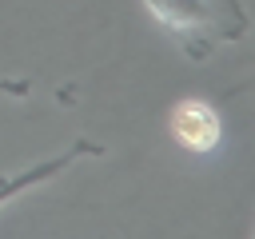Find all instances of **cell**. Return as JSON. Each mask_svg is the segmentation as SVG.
I'll list each match as a JSON object with an SVG mask.
<instances>
[{
  "label": "cell",
  "instance_id": "cell-1",
  "mask_svg": "<svg viewBox=\"0 0 255 239\" xmlns=\"http://www.w3.org/2000/svg\"><path fill=\"white\" fill-rule=\"evenodd\" d=\"M143 4L191 60H207L219 44H231L247 32V12L239 0H143Z\"/></svg>",
  "mask_w": 255,
  "mask_h": 239
},
{
  "label": "cell",
  "instance_id": "cell-2",
  "mask_svg": "<svg viewBox=\"0 0 255 239\" xmlns=\"http://www.w3.org/2000/svg\"><path fill=\"white\" fill-rule=\"evenodd\" d=\"M100 151H104L100 143L76 139L72 147H64V151H60V155H52V159H40L36 167H24V171H16V175H0V207H4V203H12L16 195H24L28 187H40V183H48V179L64 175L76 159H88V155H100Z\"/></svg>",
  "mask_w": 255,
  "mask_h": 239
},
{
  "label": "cell",
  "instance_id": "cell-3",
  "mask_svg": "<svg viewBox=\"0 0 255 239\" xmlns=\"http://www.w3.org/2000/svg\"><path fill=\"white\" fill-rule=\"evenodd\" d=\"M167 123H171V135H175L187 151H211V147L219 143V131H223L219 112H215L211 104H203V100H183V104H175Z\"/></svg>",
  "mask_w": 255,
  "mask_h": 239
}]
</instances>
